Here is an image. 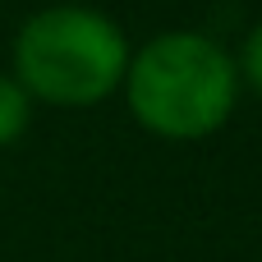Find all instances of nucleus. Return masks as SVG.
I'll return each instance as SVG.
<instances>
[{"label":"nucleus","mask_w":262,"mask_h":262,"mask_svg":"<svg viewBox=\"0 0 262 262\" xmlns=\"http://www.w3.org/2000/svg\"><path fill=\"white\" fill-rule=\"evenodd\" d=\"M244 74H249V83L262 92V23L249 32V41H244Z\"/></svg>","instance_id":"4"},{"label":"nucleus","mask_w":262,"mask_h":262,"mask_svg":"<svg viewBox=\"0 0 262 262\" xmlns=\"http://www.w3.org/2000/svg\"><path fill=\"white\" fill-rule=\"evenodd\" d=\"M129 106L161 138H207L235 106L230 55L198 32H166L129 60Z\"/></svg>","instance_id":"1"},{"label":"nucleus","mask_w":262,"mask_h":262,"mask_svg":"<svg viewBox=\"0 0 262 262\" xmlns=\"http://www.w3.org/2000/svg\"><path fill=\"white\" fill-rule=\"evenodd\" d=\"M14 69L28 97L51 106H97L129 69L120 28L83 5H55L32 14L14 37Z\"/></svg>","instance_id":"2"},{"label":"nucleus","mask_w":262,"mask_h":262,"mask_svg":"<svg viewBox=\"0 0 262 262\" xmlns=\"http://www.w3.org/2000/svg\"><path fill=\"white\" fill-rule=\"evenodd\" d=\"M28 115H32V97L18 88V78L0 74V147L18 143V134L28 129Z\"/></svg>","instance_id":"3"}]
</instances>
